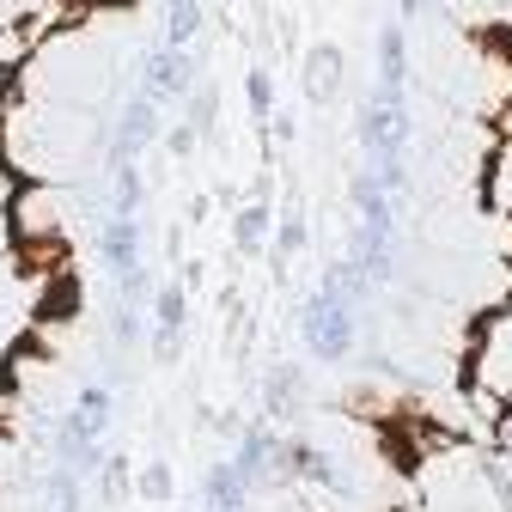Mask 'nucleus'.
<instances>
[{"label":"nucleus","instance_id":"nucleus-1","mask_svg":"<svg viewBox=\"0 0 512 512\" xmlns=\"http://www.w3.org/2000/svg\"><path fill=\"white\" fill-rule=\"evenodd\" d=\"M360 141L372 159H397L409 141V110H403V86H378L372 104L360 110Z\"/></svg>","mask_w":512,"mask_h":512},{"label":"nucleus","instance_id":"nucleus-2","mask_svg":"<svg viewBox=\"0 0 512 512\" xmlns=\"http://www.w3.org/2000/svg\"><path fill=\"white\" fill-rule=\"evenodd\" d=\"M299 330H305V348H311L317 360H342V354L354 348V311L336 305L330 293H317V299L305 305V317H299Z\"/></svg>","mask_w":512,"mask_h":512},{"label":"nucleus","instance_id":"nucleus-3","mask_svg":"<svg viewBox=\"0 0 512 512\" xmlns=\"http://www.w3.org/2000/svg\"><path fill=\"white\" fill-rule=\"evenodd\" d=\"M110 427V397L104 391H80V403H74V415L68 421H61V452H68V464L74 470H86L98 452H92V445H98V433Z\"/></svg>","mask_w":512,"mask_h":512},{"label":"nucleus","instance_id":"nucleus-4","mask_svg":"<svg viewBox=\"0 0 512 512\" xmlns=\"http://www.w3.org/2000/svg\"><path fill=\"white\" fill-rule=\"evenodd\" d=\"M238 470H244V482H275V476H287V445L275 433H244Z\"/></svg>","mask_w":512,"mask_h":512},{"label":"nucleus","instance_id":"nucleus-5","mask_svg":"<svg viewBox=\"0 0 512 512\" xmlns=\"http://www.w3.org/2000/svg\"><path fill=\"white\" fill-rule=\"evenodd\" d=\"M336 92H342V49L336 43H317L305 55V98L311 104H330Z\"/></svg>","mask_w":512,"mask_h":512},{"label":"nucleus","instance_id":"nucleus-6","mask_svg":"<svg viewBox=\"0 0 512 512\" xmlns=\"http://www.w3.org/2000/svg\"><path fill=\"white\" fill-rule=\"evenodd\" d=\"M104 256H110V269L128 281V275H141V232H135V220H110L104 226Z\"/></svg>","mask_w":512,"mask_h":512},{"label":"nucleus","instance_id":"nucleus-7","mask_svg":"<svg viewBox=\"0 0 512 512\" xmlns=\"http://www.w3.org/2000/svg\"><path fill=\"white\" fill-rule=\"evenodd\" d=\"M244 488H250V482H244L238 464H214V470H208V506H214V512H238V506H244Z\"/></svg>","mask_w":512,"mask_h":512},{"label":"nucleus","instance_id":"nucleus-8","mask_svg":"<svg viewBox=\"0 0 512 512\" xmlns=\"http://www.w3.org/2000/svg\"><path fill=\"white\" fill-rule=\"evenodd\" d=\"M378 86H403V25L378 31Z\"/></svg>","mask_w":512,"mask_h":512},{"label":"nucleus","instance_id":"nucleus-9","mask_svg":"<svg viewBox=\"0 0 512 512\" xmlns=\"http://www.w3.org/2000/svg\"><path fill=\"white\" fill-rule=\"evenodd\" d=\"M183 86H189V55L165 49L153 68H147V92H183Z\"/></svg>","mask_w":512,"mask_h":512},{"label":"nucleus","instance_id":"nucleus-10","mask_svg":"<svg viewBox=\"0 0 512 512\" xmlns=\"http://www.w3.org/2000/svg\"><path fill=\"white\" fill-rule=\"evenodd\" d=\"M287 476H311V482H336L330 458L317 445H287Z\"/></svg>","mask_w":512,"mask_h":512},{"label":"nucleus","instance_id":"nucleus-11","mask_svg":"<svg viewBox=\"0 0 512 512\" xmlns=\"http://www.w3.org/2000/svg\"><path fill=\"white\" fill-rule=\"evenodd\" d=\"M232 238H238V250H244V256H256V250H263V238H269V208H263V202L244 208V214H238V226H232Z\"/></svg>","mask_w":512,"mask_h":512},{"label":"nucleus","instance_id":"nucleus-12","mask_svg":"<svg viewBox=\"0 0 512 512\" xmlns=\"http://www.w3.org/2000/svg\"><path fill=\"white\" fill-rule=\"evenodd\" d=\"M360 287H366V275H360L354 263H336V269H330V281H324V293H330L336 305H348V311H354V299H360Z\"/></svg>","mask_w":512,"mask_h":512},{"label":"nucleus","instance_id":"nucleus-13","mask_svg":"<svg viewBox=\"0 0 512 512\" xmlns=\"http://www.w3.org/2000/svg\"><path fill=\"white\" fill-rule=\"evenodd\" d=\"M147 135H153V110H147V104H135V110L122 116V135H116V153H135V147H141Z\"/></svg>","mask_w":512,"mask_h":512},{"label":"nucleus","instance_id":"nucleus-14","mask_svg":"<svg viewBox=\"0 0 512 512\" xmlns=\"http://www.w3.org/2000/svg\"><path fill=\"white\" fill-rule=\"evenodd\" d=\"M196 25H202V7H196V0H171V13H165L171 43H189V37H196Z\"/></svg>","mask_w":512,"mask_h":512},{"label":"nucleus","instance_id":"nucleus-15","mask_svg":"<svg viewBox=\"0 0 512 512\" xmlns=\"http://www.w3.org/2000/svg\"><path fill=\"white\" fill-rule=\"evenodd\" d=\"M293 391H299V372L293 366H275L269 372V415H287L293 409Z\"/></svg>","mask_w":512,"mask_h":512},{"label":"nucleus","instance_id":"nucleus-16","mask_svg":"<svg viewBox=\"0 0 512 512\" xmlns=\"http://www.w3.org/2000/svg\"><path fill=\"white\" fill-rule=\"evenodd\" d=\"M135 208H141V177L122 165V171H116V214H122V220H135Z\"/></svg>","mask_w":512,"mask_h":512},{"label":"nucleus","instance_id":"nucleus-17","mask_svg":"<svg viewBox=\"0 0 512 512\" xmlns=\"http://www.w3.org/2000/svg\"><path fill=\"white\" fill-rule=\"evenodd\" d=\"M183 311H189V305H183V287H165V293H159V330H165V336L183 330Z\"/></svg>","mask_w":512,"mask_h":512},{"label":"nucleus","instance_id":"nucleus-18","mask_svg":"<svg viewBox=\"0 0 512 512\" xmlns=\"http://www.w3.org/2000/svg\"><path fill=\"white\" fill-rule=\"evenodd\" d=\"M244 92H250V110H256V116H269V110H275V80H269V68H256Z\"/></svg>","mask_w":512,"mask_h":512},{"label":"nucleus","instance_id":"nucleus-19","mask_svg":"<svg viewBox=\"0 0 512 512\" xmlns=\"http://www.w3.org/2000/svg\"><path fill=\"white\" fill-rule=\"evenodd\" d=\"M135 488H141V500H171V470L165 464H147Z\"/></svg>","mask_w":512,"mask_h":512},{"label":"nucleus","instance_id":"nucleus-20","mask_svg":"<svg viewBox=\"0 0 512 512\" xmlns=\"http://www.w3.org/2000/svg\"><path fill=\"white\" fill-rule=\"evenodd\" d=\"M74 500H80L74 476H55V482H49V512H74Z\"/></svg>","mask_w":512,"mask_h":512},{"label":"nucleus","instance_id":"nucleus-21","mask_svg":"<svg viewBox=\"0 0 512 512\" xmlns=\"http://www.w3.org/2000/svg\"><path fill=\"white\" fill-rule=\"evenodd\" d=\"M299 244H305V220H299V214H287V226H281V256H293Z\"/></svg>","mask_w":512,"mask_h":512},{"label":"nucleus","instance_id":"nucleus-22","mask_svg":"<svg viewBox=\"0 0 512 512\" xmlns=\"http://www.w3.org/2000/svg\"><path fill=\"white\" fill-rule=\"evenodd\" d=\"M196 147V122H183V128H171V153H189Z\"/></svg>","mask_w":512,"mask_h":512},{"label":"nucleus","instance_id":"nucleus-23","mask_svg":"<svg viewBox=\"0 0 512 512\" xmlns=\"http://www.w3.org/2000/svg\"><path fill=\"white\" fill-rule=\"evenodd\" d=\"M397 7H403V13H427V7H433V0H397Z\"/></svg>","mask_w":512,"mask_h":512},{"label":"nucleus","instance_id":"nucleus-24","mask_svg":"<svg viewBox=\"0 0 512 512\" xmlns=\"http://www.w3.org/2000/svg\"><path fill=\"white\" fill-rule=\"evenodd\" d=\"M208 512H214V506H208Z\"/></svg>","mask_w":512,"mask_h":512}]
</instances>
